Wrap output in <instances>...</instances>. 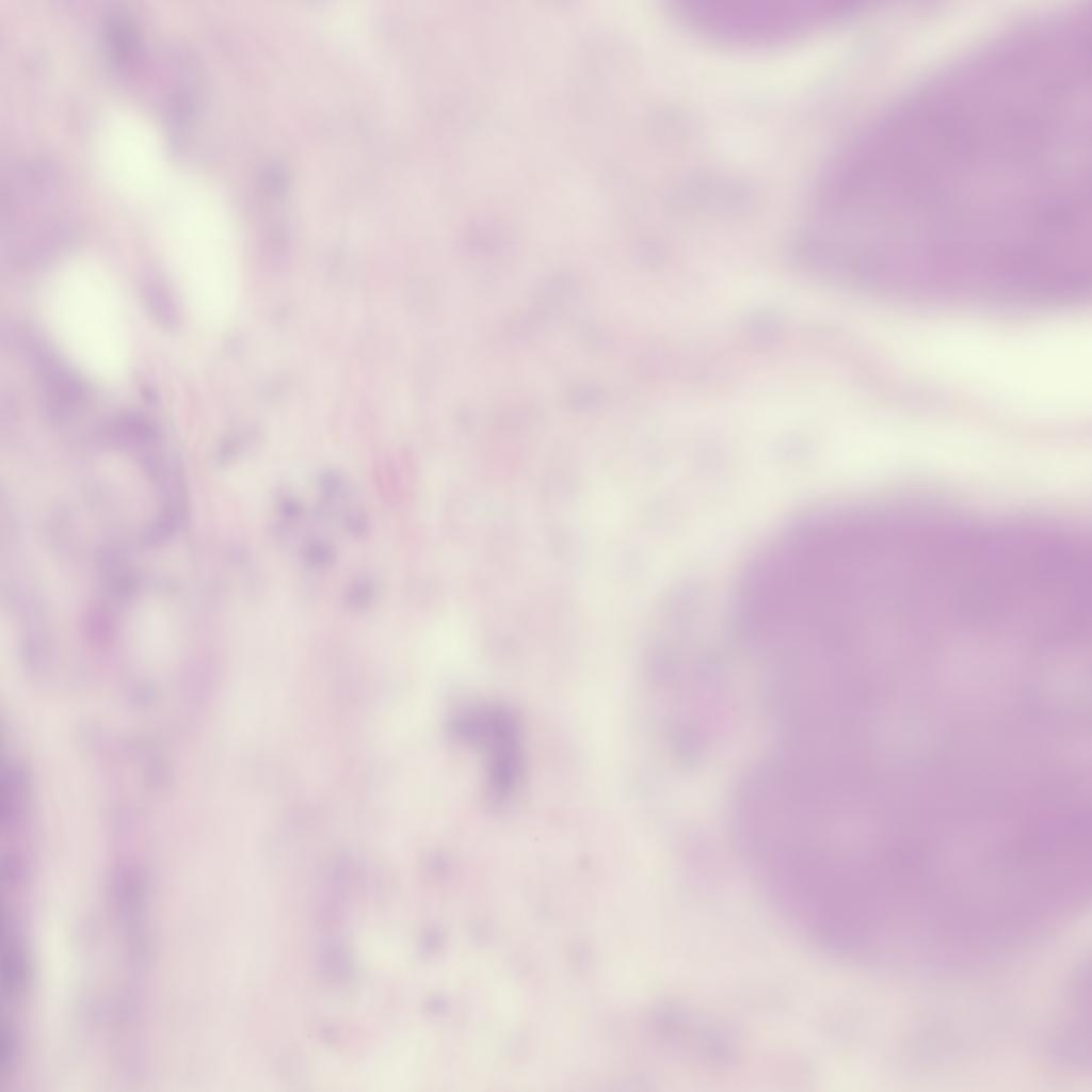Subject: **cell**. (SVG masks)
<instances>
[{
    "label": "cell",
    "mask_w": 1092,
    "mask_h": 1092,
    "mask_svg": "<svg viewBox=\"0 0 1092 1092\" xmlns=\"http://www.w3.org/2000/svg\"><path fill=\"white\" fill-rule=\"evenodd\" d=\"M141 296L151 319L162 328L178 327L180 316L177 303L163 280L156 275L142 277Z\"/></svg>",
    "instance_id": "cell-4"
},
{
    "label": "cell",
    "mask_w": 1092,
    "mask_h": 1092,
    "mask_svg": "<svg viewBox=\"0 0 1092 1092\" xmlns=\"http://www.w3.org/2000/svg\"><path fill=\"white\" fill-rule=\"evenodd\" d=\"M21 344L43 384L48 414L55 419L73 415L85 397L80 376L37 336L21 334Z\"/></svg>",
    "instance_id": "cell-2"
},
{
    "label": "cell",
    "mask_w": 1092,
    "mask_h": 1092,
    "mask_svg": "<svg viewBox=\"0 0 1092 1092\" xmlns=\"http://www.w3.org/2000/svg\"><path fill=\"white\" fill-rule=\"evenodd\" d=\"M1089 973L1081 968L1076 974L1074 984L1069 993L1064 1019L1057 1030L1055 1051L1057 1057L1071 1065L1083 1066L1085 1058L1089 1059Z\"/></svg>",
    "instance_id": "cell-3"
},
{
    "label": "cell",
    "mask_w": 1092,
    "mask_h": 1092,
    "mask_svg": "<svg viewBox=\"0 0 1092 1092\" xmlns=\"http://www.w3.org/2000/svg\"><path fill=\"white\" fill-rule=\"evenodd\" d=\"M450 732L480 754L488 804L505 806L520 788L526 769L525 734L518 713L503 703L473 702L454 714Z\"/></svg>",
    "instance_id": "cell-1"
},
{
    "label": "cell",
    "mask_w": 1092,
    "mask_h": 1092,
    "mask_svg": "<svg viewBox=\"0 0 1092 1092\" xmlns=\"http://www.w3.org/2000/svg\"><path fill=\"white\" fill-rule=\"evenodd\" d=\"M138 34L135 23L127 13L110 14L106 21V41L115 61L126 63L133 58L139 44Z\"/></svg>",
    "instance_id": "cell-5"
}]
</instances>
